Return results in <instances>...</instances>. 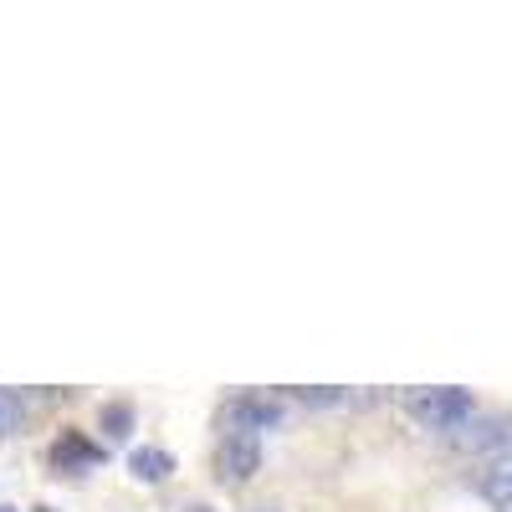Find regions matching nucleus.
I'll list each match as a JSON object with an SVG mask.
<instances>
[{
    "label": "nucleus",
    "mask_w": 512,
    "mask_h": 512,
    "mask_svg": "<svg viewBox=\"0 0 512 512\" xmlns=\"http://www.w3.org/2000/svg\"><path fill=\"white\" fill-rule=\"evenodd\" d=\"M410 415L425 425V431H461V425H472V395L446 384V390H410Z\"/></svg>",
    "instance_id": "nucleus-1"
},
{
    "label": "nucleus",
    "mask_w": 512,
    "mask_h": 512,
    "mask_svg": "<svg viewBox=\"0 0 512 512\" xmlns=\"http://www.w3.org/2000/svg\"><path fill=\"white\" fill-rule=\"evenodd\" d=\"M226 425H231V436L272 431V425H282V405L267 400V395H236V400L226 405Z\"/></svg>",
    "instance_id": "nucleus-2"
},
{
    "label": "nucleus",
    "mask_w": 512,
    "mask_h": 512,
    "mask_svg": "<svg viewBox=\"0 0 512 512\" xmlns=\"http://www.w3.org/2000/svg\"><path fill=\"white\" fill-rule=\"evenodd\" d=\"M262 472V441L256 436H226L221 441V477L226 482H251Z\"/></svg>",
    "instance_id": "nucleus-3"
},
{
    "label": "nucleus",
    "mask_w": 512,
    "mask_h": 512,
    "mask_svg": "<svg viewBox=\"0 0 512 512\" xmlns=\"http://www.w3.org/2000/svg\"><path fill=\"white\" fill-rule=\"evenodd\" d=\"M472 451H497V456H512V420L507 415H492V420H477L472 436H466Z\"/></svg>",
    "instance_id": "nucleus-4"
},
{
    "label": "nucleus",
    "mask_w": 512,
    "mask_h": 512,
    "mask_svg": "<svg viewBox=\"0 0 512 512\" xmlns=\"http://www.w3.org/2000/svg\"><path fill=\"white\" fill-rule=\"evenodd\" d=\"M128 472H134L139 482H164L169 472H175V456H169L164 446H139L134 456H128Z\"/></svg>",
    "instance_id": "nucleus-5"
},
{
    "label": "nucleus",
    "mask_w": 512,
    "mask_h": 512,
    "mask_svg": "<svg viewBox=\"0 0 512 512\" xmlns=\"http://www.w3.org/2000/svg\"><path fill=\"white\" fill-rule=\"evenodd\" d=\"M98 456H103V451H98L93 441H82L77 431H67V436L57 441V451H52V461L62 466V472H77V466H93Z\"/></svg>",
    "instance_id": "nucleus-6"
},
{
    "label": "nucleus",
    "mask_w": 512,
    "mask_h": 512,
    "mask_svg": "<svg viewBox=\"0 0 512 512\" xmlns=\"http://www.w3.org/2000/svg\"><path fill=\"white\" fill-rule=\"evenodd\" d=\"M482 497H487L497 512H512V466H497V472H487Z\"/></svg>",
    "instance_id": "nucleus-7"
},
{
    "label": "nucleus",
    "mask_w": 512,
    "mask_h": 512,
    "mask_svg": "<svg viewBox=\"0 0 512 512\" xmlns=\"http://www.w3.org/2000/svg\"><path fill=\"white\" fill-rule=\"evenodd\" d=\"M128 431H134V405H103V436L123 441Z\"/></svg>",
    "instance_id": "nucleus-8"
},
{
    "label": "nucleus",
    "mask_w": 512,
    "mask_h": 512,
    "mask_svg": "<svg viewBox=\"0 0 512 512\" xmlns=\"http://www.w3.org/2000/svg\"><path fill=\"white\" fill-rule=\"evenodd\" d=\"M16 425H21V400L11 390H0V441L16 436Z\"/></svg>",
    "instance_id": "nucleus-9"
},
{
    "label": "nucleus",
    "mask_w": 512,
    "mask_h": 512,
    "mask_svg": "<svg viewBox=\"0 0 512 512\" xmlns=\"http://www.w3.org/2000/svg\"><path fill=\"white\" fill-rule=\"evenodd\" d=\"M303 395V405H318V410H328V405H344L349 395L344 390H333V384H323V390H297Z\"/></svg>",
    "instance_id": "nucleus-10"
},
{
    "label": "nucleus",
    "mask_w": 512,
    "mask_h": 512,
    "mask_svg": "<svg viewBox=\"0 0 512 512\" xmlns=\"http://www.w3.org/2000/svg\"><path fill=\"white\" fill-rule=\"evenodd\" d=\"M0 512H21V507H16V502H0Z\"/></svg>",
    "instance_id": "nucleus-11"
},
{
    "label": "nucleus",
    "mask_w": 512,
    "mask_h": 512,
    "mask_svg": "<svg viewBox=\"0 0 512 512\" xmlns=\"http://www.w3.org/2000/svg\"><path fill=\"white\" fill-rule=\"evenodd\" d=\"M190 512H210V507H190Z\"/></svg>",
    "instance_id": "nucleus-12"
},
{
    "label": "nucleus",
    "mask_w": 512,
    "mask_h": 512,
    "mask_svg": "<svg viewBox=\"0 0 512 512\" xmlns=\"http://www.w3.org/2000/svg\"><path fill=\"white\" fill-rule=\"evenodd\" d=\"M256 512H272V507H256Z\"/></svg>",
    "instance_id": "nucleus-13"
}]
</instances>
